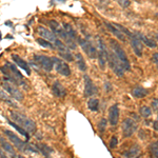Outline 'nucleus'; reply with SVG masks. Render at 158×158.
<instances>
[{
    "label": "nucleus",
    "instance_id": "21",
    "mask_svg": "<svg viewBox=\"0 0 158 158\" xmlns=\"http://www.w3.org/2000/svg\"><path fill=\"white\" fill-rule=\"evenodd\" d=\"M7 122H9V123H10V126L13 127V128H14L15 130H16V131H18L19 133L22 135V136H24L27 139H29V138H30V133H29V132H27L25 129L22 128L21 126H19V124L17 123V122H15L14 120H13V121L7 120Z\"/></svg>",
    "mask_w": 158,
    "mask_h": 158
},
{
    "label": "nucleus",
    "instance_id": "7",
    "mask_svg": "<svg viewBox=\"0 0 158 158\" xmlns=\"http://www.w3.org/2000/svg\"><path fill=\"white\" fill-rule=\"evenodd\" d=\"M108 63L110 64V68L113 70V72L116 74L118 77H122L124 75V72H126V69L122 65L121 61L117 58V56L115 55V53L112 52L109 54V60Z\"/></svg>",
    "mask_w": 158,
    "mask_h": 158
},
{
    "label": "nucleus",
    "instance_id": "18",
    "mask_svg": "<svg viewBox=\"0 0 158 158\" xmlns=\"http://www.w3.org/2000/svg\"><path fill=\"white\" fill-rule=\"evenodd\" d=\"M52 91H53V94L58 98H63L65 95H67V92H65V89L59 81H55L53 83V86H52Z\"/></svg>",
    "mask_w": 158,
    "mask_h": 158
},
{
    "label": "nucleus",
    "instance_id": "40",
    "mask_svg": "<svg viewBox=\"0 0 158 158\" xmlns=\"http://www.w3.org/2000/svg\"><path fill=\"white\" fill-rule=\"evenodd\" d=\"M153 128H154L155 131H158V116H157V119L154 121V124H153Z\"/></svg>",
    "mask_w": 158,
    "mask_h": 158
},
{
    "label": "nucleus",
    "instance_id": "2",
    "mask_svg": "<svg viewBox=\"0 0 158 158\" xmlns=\"http://www.w3.org/2000/svg\"><path fill=\"white\" fill-rule=\"evenodd\" d=\"M4 134L6 135V137L11 140V142L13 143V146L16 148L19 152H22V153H38L39 150H37L38 148L37 146L34 147L32 144L27 143V142L23 141L17 136L16 134H14L13 132L9 131V130H4Z\"/></svg>",
    "mask_w": 158,
    "mask_h": 158
},
{
    "label": "nucleus",
    "instance_id": "32",
    "mask_svg": "<svg viewBox=\"0 0 158 158\" xmlns=\"http://www.w3.org/2000/svg\"><path fill=\"white\" fill-rule=\"evenodd\" d=\"M0 95H1V100H2V101H4V102L9 103L10 106H16V104H15L14 100H13L14 98H12V99L10 98L9 96H7L6 93H4L3 89H2V90L0 91Z\"/></svg>",
    "mask_w": 158,
    "mask_h": 158
},
{
    "label": "nucleus",
    "instance_id": "23",
    "mask_svg": "<svg viewBox=\"0 0 158 158\" xmlns=\"http://www.w3.org/2000/svg\"><path fill=\"white\" fill-rule=\"evenodd\" d=\"M132 94L136 98H143L148 95V91L144 88H142V86H135L132 90Z\"/></svg>",
    "mask_w": 158,
    "mask_h": 158
},
{
    "label": "nucleus",
    "instance_id": "4",
    "mask_svg": "<svg viewBox=\"0 0 158 158\" xmlns=\"http://www.w3.org/2000/svg\"><path fill=\"white\" fill-rule=\"evenodd\" d=\"M11 115V118L14 120L15 122L21 126L22 128L27 130L30 134H34L36 132V123L30 119L29 117H27L23 114H20V113H17V112H14V111H11L10 113Z\"/></svg>",
    "mask_w": 158,
    "mask_h": 158
},
{
    "label": "nucleus",
    "instance_id": "31",
    "mask_svg": "<svg viewBox=\"0 0 158 158\" xmlns=\"http://www.w3.org/2000/svg\"><path fill=\"white\" fill-rule=\"evenodd\" d=\"M140 115H141L143 118H149L152 115V109L148 106H142L139 110Z\"/></svg>",
    "mask_w": 158,
    "mask_h": 158
},
{
    "label": "nucleus",
    "instance_id": "22",
    "mask_svg": "<svg viewBox=\"0 0 158 158\" xmlns=\"http://www.w3.org/2000/svg\"><path fill=\"white\" fill-rule=\"evenodd\" d=\"M0 142H1V149H3L4 151L7 152L9 154H11L12 156L18 157L16 155V153H15V150H14V148H13V146H12V144H10L7 141H6L3 137H1V141H0Z\"/></svg>",
    "mask_w": 158,
    "mask_h": 158
},
{
    "label": "nucleus",
    "instance_id": "17",
    "mask_svg": "<svg viewBox=\"0 0 158 158\" xmlns=\"http://www.w3.org/2000/svg\"><path fill=\"white\" fill-rule=\"evenodd\" d=\"M12 59L14 61L15 63H16L18 67L21 69V70H23L25 73L27 74V75H31V69H30V65L27 64L25 61L22 59L20 56L18 55H12Z\"/></svg>",
    "mask_w": 158,
    "mask_h": 158
},
{
    "label": "nucleus",
    "instance_id": "29",
    "mask_svg": "<svg viewBox=\"0 0 158 158\" xmlns=\"http://www.w3.org/2000/svg\"><path fill=\"white\" fill-rule=\"evenodd\" d=\"M37 42H38V44H40L43 48H48V49H50V50H55L56 49L55 45H53V42L44 39V38H38Z\"/></svg>",
    "mask_w": 158,
    "mask_h": 158
},
{
    "label": "nucleus",
    "instance_id": "39",
    "mask_svg": "<svg viewBox=\"0 0 158 158\" xmlns=\"http://www.w3.org/2000/svg\"><path fill=\"white\" fill-rule=\"evenodd\" d=\"M152 60L155 64L158 65V53H154V54L152 55Z\"/></svg>",
    "mask_w": 158,
    "mask_h": 158
},
{
    "label": "nucleus",
    "instance_id": "41",
    "mask_svg": "<svg viewBox=\"0 0 158 158\" xmlns=\"http://www.w3.org/2000/svg\"><path fill=\"white\" fill-rule=\"evenodd\" d=\"M104 88H106V89H108V90H106V91H108V92H110V91L112 90L111 85H110V83L108 82V81H106V85H104Z\"/></svg>",
    "mask_w": 158,
    "mask_h": 158
},
{
    "label": "nucleus",
    "instance_id": "24",
    "mask_svg": "<svg viewBox=\"0 0 158 158\" xmlns=\"http://www.w3.org/2000/svg\"><path fill=\"white\" fill-rule=\"evenodd\" d=\"M139 154H140V147L138 144H135L131 149H129L128 151L123 153V156L124 157H137Z\"/></svg>",
    "mask_w": 158,
    "mask_h": 158
},
{
    "label": "nucleus",
    "instance_id": "6",
    "mask_svg": "<svg viewBox=\"0 0 158 158\" xmlns=\"http://www.w3.org/2000/svg\"><path fill=\"white\" fill-rule=\"evenodd\" d=\"M97 49H98V63L99 67H100L101 70H104L106 69V63L108 62L109 60V54L108 49H106V43L100 37H98L97 40Z\"/></svg>",
    "mask_w": 158,
    "mask_h": 158
},
{
    "label": "nucleus",
    "instance_id": "25",
    "mask_svg": "<svg viewBox=\"0 0 158 158\" xmlns=\"http://www.w3.org/2000/svg\"><path fill=\"white\" fill-rule=\"evenodd\" d=\"M75 59H76V63H77V67L80 71L82 72H85L86 71V64H85V61L83 59V56L80 54V53H77L75 55Z\"/></svg>",
    "mask_w": 158,
    "mask_h": 158
},
{
    "label": "nucleus",
    "instance_id": "20",
    "mask_svg": "<svg viewBox=\"0 0 158 158\" xmlns=\"http://www.w3.org/2000/svg\"><path fill=\"white\" fill-rule=\"evenodd\" d=\"M134 35L136 37H138L139 39L147 45L148 48H150V49H155V48L157 47V43L155 42L154 40H152V39H150V38L146 37L144 35H142L141 33H137L136 32V33H134Z\"/></svg>",
    "mask_w": 158,
    "mask_h": 158
},
{
    "label": "nucleus",
    "instance_id": "15",
    "mask_svg": "<svg viewBox=\"0 0 158 158\" xmlns=\"http://www.w3.org/2000/svg\"><path fill=\"white\" fill-rule=\"evenodd\" d=\"M119 121V109L117 104H113L109 109V122L111 126H117Z\"/></svg>",
    "mask_w": 158,
    "mask_h": 158
},
{
    "label": "nucleus",
    "instance_id": "9",
    "mask_svg": "<svg viewBox=\"0 0 158 158\" xmlns=\"http://www.w3.org/2000/svg\"><path fill=\"white\" fill-rule=\"evenodd\" d=\"M78 43L80 44V47L82 48L83 52L88 55L89 58L91 59H94L98 56V53H97V50L96 48L94 47L92 43L86 39H83V38H78Z\"/></svg>",
    "mask_w": 158,
    "mask_h": 158
},
{
    "label": "nucleus",
    "instance_id": "36",
    "mask_svg": "<svg viewBox=\"0 0 158 158\" xmlns=\"http://www.w3.org/2000/svg\"><path fill=\"white\" fill-rule=\"evenodd\" d=\"M117 2L119 3V6H120L121 7H123V9H127L129 6H130V0H116Z\"/></svg>",
    "mask_w": 158,
    "mask_h": 158
},
{
    "label": "nucleus",
    "instance_id": "1",
    "mask_svg": "<svg viewBox=\"0 0 158 158\" xmlns=\"http://www.w3.org/2000/svg\"><path fill=\"white\" fill-rule=\"evenodd\" d=\"M1 72L4 75L3 80H7V81H10V82H13L16 85L23 86L25 85L22 74L20 73L19 71L17 70V68L15 67L14 64H12V63L6 62V68L4 67L1 68Z\"/></svg>",
    "mask_w": 158,
    "mask_h": 158
},
{
    "label": "nucleus",
    "instance_id": "42",
    "mask_svg": "<svg viewBox=\"0 0 158 158\" xmlns=\"http://www.w3.org/2000/svg\"><path fill=\"white\" fill-rule=\"evenodd\" d=\"M0 153H1V158H4V157H6V155L3 154V149H1V151H0Z\"/></svg>",
    "mask_w": 158,
    "mask_h": 158
},
{
    "label": "nucleus",
    "instance_id": "16",
    "mask_svg": "<svg viewBox=\"0 0 158 158\" xmlns=\"http://www.w3.org/2000/svg\"><path fill=\"white\" fill-rule=\"evenodd\" d=\"M141 42H142L141 40L133 34V36L131 37V45H132V48H133L135 54L138 56V57H141L142 56V43Z\"/></svg>",
    "mask_w": 158,
    "mask_h": 158
},
{
    "label": "nucleus",
    "instance_id": "28",
    "mask_svg": "<svg viewBox=\"0 0 158 158\" xmlns=\"http://www.w3.org/2000/svg\"><path fill=\"white\" fill-rule=\"evenodd\" d=\"M70 50H71L70 48H67V49H64V50L58 51V53H59V55L64 60H67V61H73L74 58H73V55L70 53Z\"/></svg>",
    "mask_w": 158,
    "mask_h": 158
},
{
    "label": "nucleus",
    "instance_id": "38",
    "mask_svg": "<svg viewBox=\"0 0 158 158\" xmlns=\"http://www.w3.org/2000/svg\"><path fill=\"white\" fill-rule=\"evenodd\" d=\"M117 143H118V140H117L115 136H113L111 138V142H110V148H111V149H114V148L117 146Z\"/></svg>",
    "mask_w": 158,
    "mask_h": 158
},
{
    "label": "nucleus",
    "instance_id": "5",
    "mask_svg": "<svg viewBox=\"0 0 158 158\" xmlns=\"http://www.w3.org/2000/svg\"><path fill=\"white\" fill-rule=\"evenodd\" d=\"M110 44H111V48H112V51L115 53V55L117 56L119 60L121 61L122 65L126 69V71H130L131 70V64H130V61L128 59V56H127L126 52L122 50L121 45L119 44L116 40L114 39H111L110 40Z\"/></svg>",
    "mask_w": 158,
    "mask_h": 158
},
{
    "label": "nucleus",
    "instance_id": "10",
    "mask_svg": "<svg viewBox=\"0 0 158 158\" xmlns=\"http://www.w3.org/2000/svg\"><path fill=\"white\" fill-rule=\"evenodd\" d=\"M137 130V123L132 118H126L122 121L121 131L123 137H131Z\"/></svg>",
    "mask_w": 158,
    "mask_h": 158
},
{
    "label": "nucleus",
    "instance_id": "13",
    "mask_svg": "<svg viewBox=\"0 0 158 158\" xmlns=\"http://www.w3.org/2000/svg\"><path fill=\"white\" fill-rule=\"evenodd\" d=\"M36 31H37L38 34H39L42 38H44V39L49 40V41L53 42V43H55L56 41H57V39H58L57 35H56L54 32H52V31L48 30L47 27H37Z\"/></svg>",
    "mask_w": 158,
    "mask_h": 158
},
{
    "label": "nucleus",
    "instance_id": "11",
    "mask_svg": "<svg viewBox=\"0 0 158 158\" xmlns=\"http://www.w3.org/2000/svg\"><path fill=\"white\" fill-rule=\"evenodd\" d=\"M52 59H53V62H54L56 72L59 73L60 75H62V76H67V77L70 76L71 70L67 62H64L62 59H59L58 57H52Z\"/></svg>",
    "mask_w": 158,
    "mask_h": 158
},
{
    "label": "nucleus",
    "instance_id": "33",
    "mask_svg": "<svg viewBox=\"0 0 158 158\" xmlns=\"http://www.w3.org/2000/svg\"><path fill=\"white\" fill-rule=\"evenodd\" d=\"M150 152H151L153 157H158V141L150 146Z\"/></svg>",
    "mask_w": 158,
    "mask_h": 158
},
{
    "label": "nucleus",
    "instance_id": "14",
    "mask_svg": "<svg viewBox=\"0 0 158 158\" xmlns=\"http://www.w3.org/2000/svg\"><path fill=\"white\" fill-rule=\"evenodd\" d=\"M83 80H85V97H90L97 93V88L93 83L92 79L88 75L83 76Z\"/></svg>",
    "mask_w": 158,
    "mask_h": 158
},
{
    "label": "nucleus",
    "instance_id": "8",
    "mask_svg": "<svg viewBox=\"0 0 158 158\" xmlns=\"http://www.w3.org/2000/svg\"><path fill=\"white\" fill-rule=\"evenodd\" d=\"M1 86L3 90H6L7 93L10 94V96H11L12 98L15 99V100H18V101L23 100V94L21 93V91L18 90V88H17L15 83L10 82V81H7V80H3Z\"/></svg>",
    "mask_w": 158,
    "mask_h": 158
},
{
    "label": "nucleus",
    "instance_id": "37",
    "mask_svg": "<svg viewBox=\"0 0 158 158\" xmlns=\"http://www.w3.org/2000/svg\"><path fill=\"white\" fill-rule=\"evenodd\" d=\"M151 106L153 109V111L157 112L158 113V98H155L152 100V103H151Z\"/></svg>",
    "mask_w": 158,
    "mask_h": 158
},
{
    "label": "nucleus",
    "instance_id": "30",
    "mask_svg": "<svg viewBox=\"0 0 158 158\" xmlns=\"http://www.w3.org/2000/svg\"><path fill=\"white\" fill-rule=\"evenodd\" d=\"M62 27H63V29L65 30V32H67L68 34L70 35V36L72 37L74 40H76V38H77V36H76V32L74 31L72 25H71L70 23H67V22H64V23L62 24Z\"/></svg>",
    "mask_w": 158,
    "mask_h": 158
},
{
    "label": "nucleus",
    "instance_id": "26",
    "mask_svg": "<svg viewBox=\"0 0 158 158\" xmlns=\"http://www.w3.org/2000/svg\"><path fill=\"white\" fill-rule=\"evenodd\" d=\"M88 108L89 110L93 112H98L99 110V100L97 98H91L88 101Z\"/></svg>",
    "mask_w": 158,
    "mask_h": 158
},
{
    "label": "nucleus",
    "instance_id": "3",
    "mask_svg": "<svg viewBox=\"0 0 158 158\" xmlns=\"http://www.w3.org/2000/svg\"><path fill=\"white\" fill-rule=\"evenodd\" d=\"M49 23H50L51 29H52L53 32L57 35V37H60L61 39H62V41H64L65 44H67L71 50H75L76 48H77V44H76L75 40H74L73 38L65 32V30L63 29V27H60L59 23H58L56 20H51Z\"/></svg>",
    "mask_w": 158,
    "mask_h": 158
},
{
    "label": "nucleus",
    "instance_id": "35",
    "mask_svg": "<svg viewBox=\"0 0 158 158\" xmlns=\"http://www.w3.org/2000/svg\"><path fill=\"white\" fill-rule=\"evenodd\" d=\"M114 24H115L116 27H118V29L120 30L122 33H124V34H126L127 36H130V37H132V36H133V34H131V33H130V31H129L128 29H127V27H122L121 24H118V23H114Z\"/></svg>",
    "mask_w": 158,
    "mask_h": 158
},
{
    "label": "nucleus",
    "instance_id": "27",
    "mask_svg": "<svg viewBox=\"0 0 158 158\" xmlns=\"http://www.w3.org/2000/svg\"><path fill=\"white\" fill-rule=\"evenodd\" d=\"M37 148H38V150H39V152L42 153L43 156L49 157L51 153L53 152V150L51 149L50 147H48L47 144H44V143H38L37 144Z\"/></svg>",
    "mask_w": 158,
    "mask_h": 158
},
{
    "label": "nucleus",
    "instance_id": "19",
    "mask_svg": "<svg viewBox=\"0 0 158 158\" xmlns=\"http://www.w3.org/2000/svg\"><path fill=\"white\" fill-rule=\"evenodd\" d=\"M106 27L109 29L110 32L112 33V34H114L115 36L118 38L119 40H121V41H126V36H124V33H122L120 30L118 29V27H116L114 23H109V22H106Z\"/></svg>",
    "mask_w": 158,
    "mask_h": 158
},
{
    "label": "nucleus",
    "instance_id": "34",
    "mask_svg": "<svg viewBox=\"0 0 158 158\" xmlns=\"http://www.w3.org/2000/svg\"><path fill=\"white\" fill-rule=\"evenodd\" d=\"M106 124H108V121H106V118H102L100 121H99V123H98V130L100 131V133H101V134L104 133V131H106Z\"/></svg>",
    "mask_w": 158,
    "mask_h": 158
},
{
    "label": "nucleus",
    "instance_id": "12",
    "mask_svg": "<svg viewBox=\"0 0 158 158\" xmlns=\"http://www.w3.org/2000/svg\"><path fill=\"white\" fill-rule=\"evenodd\" d=\"M34 60L36 61V62L43 69V70L47 71V72H51L53 67H54L53 59H52V58H50V57H48V56L35 55L34 56Z\"/></svg>",
    "mask_w": 158,
    "mask_h": 158
}]
</instances>
